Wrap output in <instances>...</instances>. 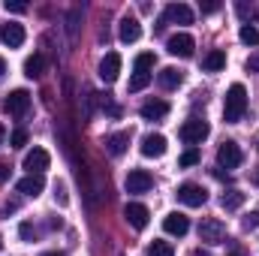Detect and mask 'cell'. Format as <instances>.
<instances>
[{
    "mask_svg": "<svg viewBox=\"0 0 259 256\" xmlns=\"http://www.w3.org/2000/svg\"><path fill=\"white\" fill-rule=\"evenodd\" d=\"M139 112H142L145 121H163V118L169 115V103H166V100H148Z\"/></svg>",
    "mask_w": 259,
    "mask_h": 256,
    "instance_id": "2e32d148",
    "label": "cell"
},
{
    "mask_svg": "<svg viewBox=\"0 0 259 256\" xmlns=\"http://www.w3.org/2000/svg\"><path fill=\"white\" fill-rule=\"evenodd\" d=\"M220 9V3H202V12H217Z\"/></svg>",
    "mask_w": 259,
    "mask_h": 256,
    "instance_id": "d590c367",
    "label": "cell"
},
{
    "mask_svg": "<svg viewBox=\"0 0 259 256\" xmlns=\"http://www.w3.org/2000/svg\"><path fill=\"white\" fill-rule=\"evenodd\" d=\"M223 238H226V226H223L220 220L208 217V220L199 223V241H205V244H220Z\"/></svg>",
    "mask_w": 259,
    "mask_h": 256,
    "instance_id": "ba28073f",
    "label": "cell"
},
{
    "mask_svg": "<svg viewBox=\"0 0 259 256\" xmlns=\"http://www.w3.org/2000/svg\"><path fill=\"white\" fill-rule=\"evenodd\" d=\"M247 112V91L241 81H235L229 91H226V100H223V121L226 124H238Z\"/></svg>",
    "mask_w": 259,
    "mask_h": 256,
    "instance_id": "6da1fadb",
    "label": "cell"
},
{
    "mask_svg": "<svg viewBox=\"0 0 259 256\" xmlns=\"http://www.w3.org/2000/svg\"><path fill=\"white\" fill-rule=\"evenodd\" d=\"M3 139H6V130H3V124H0V145H3Z\"/></svg>",
    "mask_w": 259,
    "mask_h": 256,
    "instance_id": "74e56055",
    "label": "cell"
},
{
    "mask_svg": "<svg viewBox=\"0 0 259 256\" xmlns=\"http://www.w3.org/2000/svg\"><path fill=\"white\" fill-rule=\"evenodd\" d=\"M196 163H199V151H196V148H187V151L178 157V166H181V169H190Z\"/></svg>",
    "mask_w": 259,
    "mask_h": 256,
    "instance_id": "83f0119b",
    "label": "cell"
},
{
    "mask_svg": "<svg viewBox=\"0 0 259 256\" xmlns=\"http://www.w3.org/2000/svg\"><path fill=\"white\" fill-rule=\"evenodd\" d=\"M127 145H130V133H112L109 139H106V151L112 154V157H121L124 151H127Z\"/></svg>",
    "mask_w": 259,
    "mask_h": 256,
    "instance_id": "ffe728a7",
    "label": "cell"
},
{
    "mask_svg": "<svg viewBox=\"0 0 259 256\" xmlns=\"http://www.w3.org/2000/svg\"><path fill=\"white\" fill-rule=\"evenodd\" d=\"M15 187H18V193H24V196H39V193L46 190V178L42 175H27Z\"/></svg>",
    "mask_w": 259,
    "mask_h": 256,
    "instance_id": "e0dca14e",
    "label": "cell"
},
{
    "mask_svg": "<svg viewBox=\"0 0 259 256\" xmlns=\"http://www.w3.org/2000/svg\"><path fill=\"white\" fill-rule=\"evenodd\" d=\"M75 21H78V12L72 9V12H69V36H72V39H75V30H78V24H75Z\"/></svg>",
    "mask_w": 259,
    "mask_h": 256,
    "instance_id": "d6a6232c",
    "label": "cell"
},
{
    "mask_svg": "<svg viewBox=\"0 0 259 256\" xmlns=\"http://www.w3.org/2000/svg\"><path fill=\"white\" fill-rule=\"evenodd\" d=\"M39 256H66V253H58V250H49V253H39Z\"/></svg>",
    "mask_w": 259,
    "mask_h": 256,
    "instance_id": "8d00e7d4",
    "label": "cell"
},
{
    "mask_svg": "<svg viewBox=\"0 0 259 256\" xmlns=\"http://www.w3.org/2000/svg\"><path fill=\"white\" fill-rule=\"evenodd\" d=\"M142 154L145 157H163L166 154V136H160V133H148L145 139H142Z\"/></svg>",
    "mask_w": 259,
    "mask_h": 256,
    "instance_id": "5bb4252c",
    "label": "cell"
},
{
    "mask_svg": "<svg viewBox=\"0 0 259 256\" xmlns=\"http://www.w3.org/2000/svg\"><path fill=\"white\" fill-rule=\"evenodd\" d=\"M178 202H184L187 208H199V205H205V202H208V190H205L202 184L187 181V184H181V187H178Z\"/></svg>",
    "mask_w": 259,
    "mask_h": 256,
    "instance_id": "5b68a950",
    "label": "cell"
},
{
    "mask_svg": "<svg viewBox=\"0 0 259 256\" xmlns=\"http://www.w3.org/2000/svg\"><path fill=\"white\" fill-rule=\"evenodd\" d=\"M232 256H241V253H232Z\"/></svg>",
    "mask_w": 259,
    "mask_h": 256,
    "instance_id": "b9f144b4",
    "label": "cell"
},
{
    "mask_svg": "<svg viewBox=\"0 0 259 256\" xmlns=\"http://www.w3.org/2000/svg\"><path fill=\"white\" fill-rule=\"evenodd\" d=\"M157 64V58H154V52H142L139 58H136V72H151Z\"/></svg>",
    "mask_w": 259,
    "mask_h": 256,
    "instance_id": "484cf974",
    "label": "cell"
},
{
    "mask_svg": "<svg viewBox=\"0 0 259 256\" xmlns=\"http://www.w3.org/2000/svg\"><path fill=\"white\" fill-rule=\"evenodd\" d=\"M3 72H6V61H3V58H0V75H3Z\"/></svg>",
    "mask_w": 259,
    "mask_h": 256,
    "instance_id": "f35d334b",
    "label": "cell"
},
{
    "mask_svg": "<svg viewBox=\"0 0 259 256\" xmlns=\"http://www.w3.org/2000/svg\"><path fill=\"white\" fill-rule=\"evenodd\" d=\"M3 109H6V115H12V118H21V115H27V109H30V94H27L24 88L12 91V94L6 97Z\"/></svg>",
    "mask_w": 259,
    "mask_h": 256,
    "instance_id": "8992f818",
    "label": "cell"
},
{
    "mask_svg": "<svg viewBox=\"0 0 259 256\" xmlns=\"http://www.w3.org/2000/svg\"><path fill=\"white\" fill-rule=\"evenodd\" d=\"M18 235H21L24 241H33V235H36V229H33V223H30V220H24V223L18 226Z\"/></svg>",
    "mask_w": 259,
    "mask_h": 256,
    "instance_id": "f546056e",
    "label": "cell"
},
{
    "mask_svg": "<svg viewBox=\"0 0 259 256\" xmlns=\"http://www.w3.org/2000/svg\"><path fill=\"white\" fill-rule=\"evenodd\" d=\"M208 133H211V127H208L205 118H190V121H184L181 130H178L181 142H187V145H199L202 139H208Z\"/></svg>",
    "mask_w": 259,
    "mask_h": 256,
    "instance_id": "7a4b0ae2",
    "label": "cell"
},
{
    "mask_svg": "<svg viewBox=\"0 0 259 256\" xmlns=\"http://www.w3.org/2000/svg\"><path fill=\"white\" fill-rule=\"evenodd\" d=\"M3 6H6V12H15V15H21V12H27V3H18V0H6Z\"/></svg>",
    "mask_w": 259,
    "mask_h": 256,
    "instance_id": "4dcf8cb0",
    "label": "cell"
},
{
    "mask_svg": "<svg viewBox=\"0 0 259 256\" xmlns=\"http://www.w3.org/2000/svg\"><path fill=\"white\" fill-rule=\"evenodd\" d=\"M238 39L244 42V46H259V27L256 24H241V30H238Z\"/></svg>",
    "mask_w": 259,
    "mask_h": 256,
    "instance_id": "cb8c5ba5",
    "label": "cell"
},
{
    "mask_svg": "<svg viewBox=\"0 0 259 256\" xmlns=\"http://www.w3.org/2000/svg\"><path fill=\"white\" fill-rule=\"evenodd\" d=\"M256 184H259V172H256Z\"/></svg>",
    "mask_w": 259,
    "mask_h": 256,
    "instance_id": "ab89813d",
    "label": "cell"
},
{
    "mask_svg": "<svg viewBox=\"0 0 259 256\" xmlns=\"http://www.w3.org/2000/svg\"><path fill=\"white\" fill-rule=\"evenodd\" d=\"M247 69H250V72H259V55H250V58H247Z\"/></svg>",
    "mask_w": 259,
    "mask_h": 256,
    "instance_id": "836d02e7",
    "label": "cell"
},
{
    "mask_svg": "<svg viewBox=\"0 0 259 256\" xmlns=\"http://www.w3.org/2000/svg\"><path fill=\"white\" fill-rule=\"evenodd\" d=\"M163 18H166V24L169 21H175V24H193V9L187 3H169L166 12H163Z\"/></svg>",
    "mask_w": 259,
    "mask_h": 256,
    "instance_id": "4fadbf2b",
    "label": "cell"
},
{
    "mask_svg": "<svg viewBox=\"0 0 259 256\" xmlns=\"http://www.w3.org/2000/svg\"><path fill=\"white\" fill-rule=\"evenodd\" d=\"M157 81H160V88H166V91H175V88L184 81V75H181V69H175V66H166V69H160V72H157Z\"/></svg>",
    "mask_w": 259,
    "mask_h": 256,
    "instance_id": "d6986e66",
    "label": "cell"
},
{
    "mask_svg": "<svg viewBox=\"0 0 259 256\" xmlns=\"http://www.w3.org/2000/svg\"><path fill=\"white\" fill-rule=\"evenodd\" d=\"M244 205V193L241 190H226L220 196V208H226V211H238Z\"/></svg>",
    "mask_w": 259,
    "mask_h": 256,
    "instance_id": "7402d4cb",
    "label": "cell"
},
{
    "mask_svg": "<svg viewBox=\"0 0 259 256\" xmlns=\"http://www.w3.org/2000/svg\"><path fill=\"white\" fill-rule=\"evenodd\" d=\"M148 84H151V72H136V75L130 78L127 88H130V94H139V91H145Z\"/></svg>",
    "mask_w": 259,
    "mask_h": 256,
    "instance_id": "d4e9b609",
    "label": "cell"
},
{
    "mask_svg": "<svg viewBox=\"0 0 259 256\" xmlns=\"http://www.w3.org/2000/svg\"><path fill=\"white\" fill-rule=\"evenodd\" d=\"M166 52H169L172 58H193L196 39L190 36V33H175V36H169V42H166Z\"/></svg>",
    "mask_w": 259,
    "mask_h": 256,
    "instance_id": "277c9868",
    "label": "cell"
},
{
    "mask_svg": "<svg viewBox=\"0 0 259 256\" xmlns=\"http://www.w3.org/2000/svg\"><path fill=\"white\" fill-rule=\"evenodd\" d=\"M0 247H3V238H0Z\"/></svg>",
    "mask_w": 259,
    "mask_h": 256,
    "instance_id": "60d3db41",
    "label": "cell"
},
{
    "mask_svg": "<svg viewBox=\"0 0 259 256\" xmlns=\"http://www.w3.org/2000/svg\"><path fill=\"white\" fill-rule=\"evenodd\" d=\"M256 226H259V211H253V214L244 217V229H256Z\"/></svg>",
    "mask_w": 259,
    "mask_h": 256,
    "instance_id": "1f68e13d",
    "label": "cell"
},
{
    "mask_svg": "<svg viewBox=\"0 0 259 256\" xmlns=\"http://www.w3.org/2000/svg\"><path fill=\"white\" fill-rule=\"evenodd\" d=\"M163 229L169 232V235H187L190 232V217L187 214H181V211H172V214H166V220H163Z\"/></svg>",
    "mask_w": 259,
    "mask_h": 256,
    "instance_id": "9c48e42d",
    "label": "cell"
},
{
    "mask_svg": "<svg viewBox=\"0 0 259 256\" xmlns=\"http://www.w3.org/2000/svg\"><path fill=\"white\" fill-rule=\"evenodd\" d=\"M49 166H52V154H49L46 148H33V151L24 154V169H27L30 175H42Z\"/></svg>",
    "mask_w": 259,
    "mask_h": 256,
    "instance_id": "52a82bcc",
    "label": "cell"
},
{
    "mask_svg": "<svg viewBox=\"0 0 259 256\" xmlns=\"http://www.w3.org/2000/svg\"><path fill=\"white\" fill-rule=\"evenodd\" d=\"M118 75H121V55H118V52H109V55L100 61V78H103L106 84H112Z\"/></svg>",
    "mask_w": 259,
    "mask_h": 256,
    "instance_id": "7c38bea8",
    "label": "cell"
},
{
    "mask_svg": "<svg viewBox=\"0 0 259 256\" xmlns=\"http://www.w3.org/2000/svg\"><path fill=\"white\" fill-rule=\"evenodd\" d=\"M9 172H12V169H9V163H0V184H3V181H9Z\"/></svg>",
    "mask_w": 259,
    "mask_h": 256,
    "instance_id": "e575fe53",
    "label": "cell"
},
{
    "mask_svg": "<svg viewBox=\"0 0 259 256\" xmlns=\"http://www.w3.org/2000/svg\"><path fill=\"white\" fill-rule=\"evenodd\" d=\"M124 217H127V223L133 229H145L148 220H151V211H148L142 202H130L127 208H124Z\"/></svg>",
    "mask_w": 259,
    "mask_h": 256,
    "instance_id": "30bf717a",
    "label": "cell"
},
{
    "mask_svg": "<svg viewBox=\"0 0 259 256\" xmlns=\"http://www.w3.org/2000/svg\"><path fill=\"white\" fill-rule=\"evenodd\" d=\"M124 187H127V193H148L154 187V178L145 169H133L127 175V181H124Z\"/></svg>",
    "mask_w": 259,
    "mask_h": 256,
    "instance_id": "8fae6325",
    "label": "cell"
},
{
    "mask_svg": "<svg viewBox=\"0 0 259 256\" xmlns=\"http://www.w3.org/2000/svg\"><path fill=\"white\" fill-rule=\"evenodd\" d=\"M241 163H244V154H241L238 142H223L217 148V166L220 169H238Z\"/></svg>",
    "mask_w": 259,
    "mask_h": 256,
    "instance_id": "3957f363",
    "label": "cell"
},
{
    "mask_svg": "<svg viewBox=\"0 0 259 256\" xmlns=\"http://www.w3.org/2000/svg\"><path fill=\"white\" fill-rule=\"evenodd\" d=\"M148 256H175V247H172L169 241H154V244L148 247Z\"/></svg>",
    "mask_w": 259,
    "mask_h": 256,
    "instance_id": "4316f807",
    "label": "cell"
},
{
    "mask_svg": "<svg viewBox=\"0 0 259 256\" xmlns=\"http://www.w3.org/2000/svg\"><path fill=\"white\" fill-rule=\"evenodd\" d=\"M27 139H30V136H27V130L18 127V130H12V136H9V145H12V148H24V145H27Z\"/></svg>",
    "mask_w": 259,
    "mask_h": 256,
    "instance_id": "f1b7e54d",
    "label": "cell"
},
{
    "mask_svg": "<svg viewBox=\"0 0 259 256\" xmlns=\"http://www.w3.org/2000/svg\"><path fill=\"white\" fill-rule=\"evenodd\" d=\"M42 69H46V58H42V55H30V58L24 61V75H27V78H39Z\"/></svg>",
    "mask_w": 259,
    "mask_h": 256,
    "instance_id": "603a6c76",
    "label": "cell"
},
{
    "mask_svg": "<svg viewBox=\"0 0 259 256\" xmlns=\"http://www.w3.org/2000/svg\"><path fill=\"white\" fill-rule=\"evenodd\" d=\"M223 66H226V52H220V49L208 52L205 61H202V69H205V72H220Z\"/></svg>",
    "mask_w": 259,
    "mask_h": 256,
    "instance_id": "44dd1931",
    "label": "cell"
},
{
    "mask_svg": "<svg viewBox=\"0 0 259 256\" xmlns=\"http://www.w3.org/2000/svg\"><path fill=\"white\" fill-rule=\"evenodd\" d=\"M0 36H3V42H6L9 49H21V46H24V27H21V24H6V27L0 30Z\"/></svg>",
    "mask_w": 259,
    "mask_h": 256,
    "instance_id": "ac0fdd59",
    "label": "cell"
},
{
    "mask_svg": "<svg viewBox=\"0 0 259 256\" xmlns=\"http://www.w3.org/2000/svg\"><path fill=\"white\" fill-rule=\"evenodd\" d=\"M118 36H121V42H136L139 36H142V24H139V18H133V15H124L121 18V27H118Z\"/></svg>",
    "mask_w": 259,
    "mask_h": 256,
    "instance_id": "9a60e30c",
    "label": "cell"
}]
</instances>
